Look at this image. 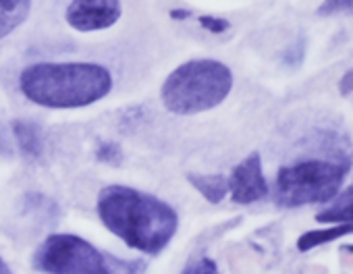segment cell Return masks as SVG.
Returning a JSON list of instances; mask_svg holds the SVG:
<instances>
[{
    "label": "cell",
    "mask_w": 353,
    "mask_h": 274,
    "mask_svg": "<svg viewBox=\"0 0 353 274\" xmlns=\"http://www.w3.org/2000/svg\"><path fill=\"white\" fill-rule=\"evenodd\" d=\"M23 96L46 108H83L112 89V75L98 63H36L21 71Z\"/></svg>",
    "instance_id": "cell-2"
},
{
    "label": "cell",
    "mask_w": 353,
    "mask_h": 274,
    "mask_svg": "<svg viewBox=\"0 0 353 274\" xmlns=\"http://www.w3.org/2000/svg\"><path fill=\"white\" fill-rule=\"evenodd\" d=\"M339 92H341V96L353 94V69L347 71V73L341 77V81H339Z\"/></svg>",
    "instance_id": "cell-17"
},
{
    "label": "cell",
    "mask_w": 353,
    "mask_h": 274,
    "mask_svg": "<svg viewBox=\"0 0 353 274\" xmlns=\"http://www.w3.org/2000/svg\"><path fill=\"white\" fill-rule=\"evenodd\" d=\"M188 181L210 204H221L225 200V196L229 193V179L225 175H198V173H190Z\"/></svg>",
    "instance_id": "cell-12"
},
{
    "label": "cell",
    "mask_w": 353,
    "mask_h": 274,
    "mask_svg": "<svg viewBox=\"0 0 353 274\" xmlns=\"http://www.w3.org/2000/svg\"><path fill=\"white\" fill-rule=\"evenodd\" d=\"M181 274H221V270H219V266H216V262H214L212 257L202 255V257H198V260H192V262L183 268Z\"/></svg>",
    "instance_id": "cell-14"
},
{
    "label": "cell",
    "mask_w": 353,
    "mask_h": 274,
    "mask_svg": "<svg viewBox=\"0 0 353 274\" xmlns=\"http://www.w3.org/2000/svg\"><path fill=\"white\" fill-rule=\"evenodd\" d=\"M345 235H353V224H334V226H326V229H312V231H305L303 235H299L297 249L301 253H305L310 249H316L320 245L336 241Z\"/></svg>",
    "instance_id": "cell-11"
},
{
    "label": "cell",
    "mask_w": 353,
    "mask_h": 274,
    "mask_svg": "<svg viewBox=\"0 0 353 274\" xmlns=\"http://www.w3.org/2000/svg\"><path fill=\"white\" fill-rule=\"evenodd\" d=\"M229 193L235 204L248 206L260 202L268 196V183L262 171V158L258 152H252L241 160L229 177Z\"/></svg>",
    "instance_id": "cell-6"
},
{
    "label": "cell",
    "mask_w": 353,
    "mask_h": 274,
    "mask_svg": "<svg viewBox=\"0 0 353 274\" xmlns=\"http://www.w3.org/2000/svg\"><path fill=\"white\" fill-rule=\"evenodd\" d=\"M200 25L212 34H223L231 28V23L227 19H221V17H214V15H204L200 17Z\"/></svg>",
    "instance_id": "cell-16"
},
{
    "label": "cell",
    "mask_w": 353,
    "mask_h": 274,
    "mask_svg": "<svg viewBox=\"0 0 353 274\" xmlns=\"http://www.w3.org/2000/svg\"><path fill=\"white\" fill-rule=\"evenodd\" d=\"M32 264L44 274H114L110 255L69 233L46 237L34 251Z\"/></svg>",
    "instance_id": "cell-5"
},
{
    "label": "cell",
    "mask_w": 353,
    "mask_h": 274,
    "mask_svg": "<svg viewBox=\"0 0 353 274\" xmlns=\"http://www.w3.org/2000/svg\"><path fill=\"white\" fill-rule=\"evenodd\" d=\"M32 3L28 0H5L0 3V40L13 34L30 17Z\"/></svg>",
    "instance_id": "cell-10"
},
{
    "label": "cell",
    "mask_w": 353,
    "mask_h": 274,
    "mask_svg": "<svg viewBox=\"0 0 353 274\" xmlns=\"http://www.w3.org/2000/svg\"><path fill=\"white\" fill-rule=\"evenodd\" d=\"M117 0H77L67 9V23L77 32H100L121 19Z\"/></svg>",
    "instance_id": "cell-7"
},
{
    "label": "cell",
    "mask_w": 353,
    "mask_h": 274,
    "mask_svg": "<svg viewBox=\"0 0 353 274\" xmlns=\"http://www.w3.org/2000/svg\"><path fill=\"white\" fill-rule=\"evenodd\" d=\"M233 89L231 69L216 59H192L162 83L160 98L172 114H198L216 108Z\"/></svg>",
    "instance_id": "cell-3"
},
{
    "label": "cell",
    "mask_w": 353,
    "mask_h": 274,
    "mask_svg": "<svg viewBox=\"0 0 353 274\" xmlns=\"http://www.w3.org/2000/svg\"><path fill=\"white\" fill-rule=\"evenodd\" d=\"M0 274H13V270L9 268V264L3 257H0Z\"/></svg>",
    "instance_id": "cell-19"
},
{
    "label": "cell",
    "mask_w": 353,
    "mask_h": 274,
    "mask_svg": "<svg viewBox=\"0 0 353 274\" xmlns=\"http://www.w3.org/2000/svg\"><path fill=\"white\" fill-rule=\"evenodd\" d=\"M320 224H353V183L336 193V198L316 214Z\"/></svg>",
    "instance_id": "cell-8"
},
{
    "label": "cell",
    "mask_w": 353,
    "mask_h": 274,
    "mask_svg": "<svg viewBox=\"0 0 353 274\" xmlns=\"http://www.w3.org/2000/svg\"><path fill=\"white\" fill-rule=\"evenodd\" d=\"M351 171V158H307L283 167L274 181V204L279 208H301L326 204L336 198L345 177Z\"/></svg>",
    "instance_id": "cell-4"
},
{
    "label": "cell",
    "mask_w": 353,
    "mask_h": 274,
    "mask_svg": "<svg viewBox=\"0 0 353 274\" xmlns=\"http://www.w3.org/2000/svg\"><path fill=\"white\" fill-rule=\"evenodd\" d=\"M320 15H353V0H332V3H322L318 9Z\"/></svg>",
    "instance_id": "cell-15"
},
{
    "label": "cell",
    "mask_w": 353,
    "mask_h": 274,
    "mask_svg": "<svg viewBox=\"0 0 353 274\" xmlns=\"http://www.w3.org/2000/svg\"><path fill=\"white\" fill-rule=\"evenodd\" d=\"M96 160L98 162H106V165H121L123 160V152L121 146L114 142H102L96 148Z\"/></svg>",
    "instance_id": "cell-13"
},
{
    "label": "cell",
    "mask_w": 353,
    "mask_h": 274,
    "mask_svg": "<svg viewBox=\"0 0 353 274\" xmlns=\"http://www.w3.org/2000/svg\"><path fill=\"white\" fill-rule=\"evenodd\" d=\"M170 17L172 19H188V17H192V13L190 11H170Z\"/></svg>",
    "instance_id": "cell-18"
},
{
    "label": "cell",
    "mask_w": 353,
    "mask_h": 274,
    "mask_svg": "<svg viewBox=\"0 0 353 274\" xmlns=\"http://www.w3.org/2000/svg\"><path fill=\"white\" fill-rule=\"evenodd\" d=\"M13 135L19 144V150L26 158L38 160L44 154V133L32 120H13Z\"/></svg>",
    "instance_id": "cell-9"
},
{
    "label": "cell",
    "mask_w": 353,
    "mask_h": 274,
    "mask_svg": "<svg viewBox=\"0 0 353 274\" xmlns=\"http://www.w3.org/2000/svg\"><path fill=\"white\" fill-rule=\"evenodd\" d=\"M102 224L129 247L160 253L179 229V216L164 200L125 185H108L98 193Z\"/></svg>",
    "instance_id": "cell-1"
},
{
    "label": "cell",
    "mask_w": 353,
    "mask_h": 274,
    "mask_svg": "<svg viewBox=\"0 0 353 274\" xmlns=\"http://www.w3.org/2000/svg\"><path fill=\"white\" fill-rule=\"evenodd\" d=\"M345 249H347V251H349V253H353V245H347V247H345Z\"/></svg>",
    "instance_id": "cell-20"
}]
</instances>
